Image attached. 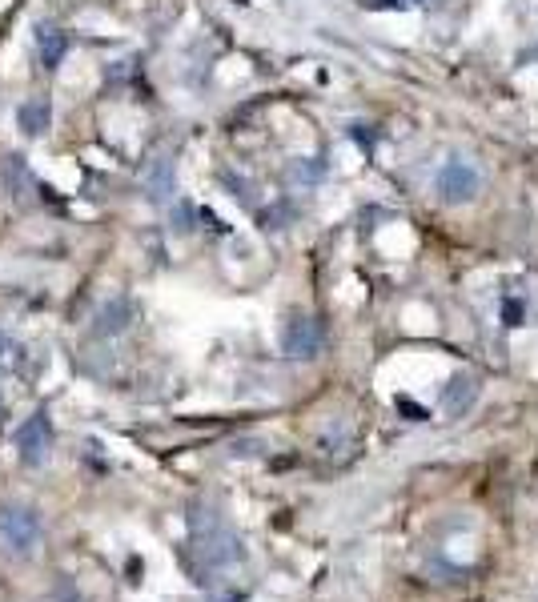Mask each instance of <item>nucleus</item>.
Listing matches in <instances>:
<instances>
[{
  "label": "nucleus",
  "instance_id": "4",
  "mask_svg": "<svg viewBox=\"0 0 538 602\" xmlns=\"http://www.w3.org/2000/svg\"><path fill=\"white\" fill-rule=\"evenodd\" d=\"M21 125H25V133H45V129H49V101L25 105V109H21Z\"/></svg>",
  "mask_w": 538,
  "mask_h": 602
},
{
  "label": "nucleus",
  "instance_id": "5",
  "mask_svg": "<svg viewBox=\"0 0 538 602\" xmlns=\"http://www.w3.org/2000/svg\"><path fill=\"white\" fill-rule=\"evenodd\" d=\"M61 53H65V33H41V57L49 69L61 61Z\"/></svg>",
  "mask_w": 538,
  "mask_h": 602
},
{
  "label": "nucleus",
  "instance_id": "3",
  "mask_svg": "<svg viewBox=\"0 0 538 602\" xmlns=\"http://www.w3.org/2000/svg\"><path fill=\"white\" fill-rule=\"evenodd\" d=\"M49 446H53V426H49V418H45V414H37L33 422H25V426L17 430V450H21V458H25V462L41 466V462H45V454H49Z\"/></svg>",
  "mask_w": 538,
  "mask_h": 602
},
{
  "label": "nucleus",
  "instance_id": "1",
  "mask_svg": "<svg viewBox=\"0 0 538 602\" xmlns=\"http://www.w3.org/2000/svg\"><path fill=\"white\" fill-rule=\"evenodd\" d=\"M0 538L13 546V554H33L41 546V518L29 506H5L0 510Z\"/></svg>",
  "mask_w": 538,
  "mask_h": 602
},
{
  "label": "nucleus",
  "instance_id": "2",
  "mask_svg": "<svg viewBox=\"0 0 538 602\" xmlns=\"http://www.w3.org/2000/svg\"><path fill=\"white\" fill-rule=\"evenodd\" d=\"M438 197L446 201V205H466V201H474L478 197V189H482V177H478V169L470 165V161H446L442 169H438Z\"/></svg>",
  "mask_w": 538,
  "mask_h": 602
},
{
  "label": "nucleus",
  "instance_id": "7",
  "mask_svg": "<svg viewBox=\"0 0 538 602\" xmlns=\"http://www.w3.org/2000/svg\"><path fill=\"white\" fill-rule=\"evenodd\" d=\"M410 0H374V9H406Z\"/></svg>",
  "mask_w": 538,
  "mask_h": 602
},
{
  "label": "nucleus",
  "instance_id": "6",
  "mask_svg": "<svg viewBox=\"0 0 538 602\" xmlns=\"http://www.w3.org/2000/svg\"><path fill=\"white\" fill-rule=\"evenodd\" d=\"M286 342H290V350H302V354H310V350H314V326L302 318V326H294Z\"/></svg>",
  "mask_w": 538,
  "mask_h": 602
}]
</instances>
